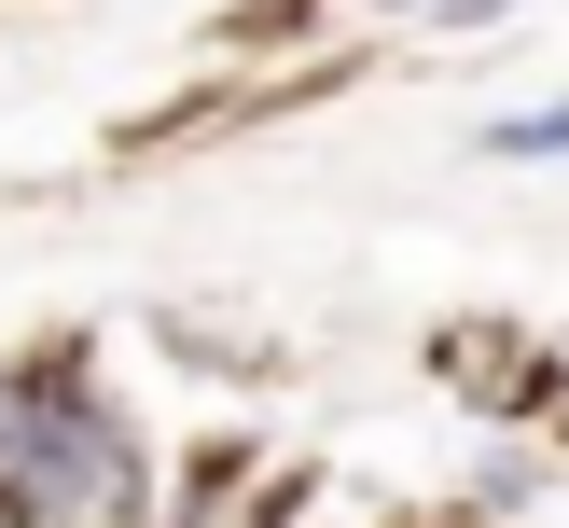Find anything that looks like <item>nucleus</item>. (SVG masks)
<instances>
[{"mask_svg": "<svg viewBox=\"0 0 569 528\" xmlns=\"http://www.w3.org/2000/svg\"><path fill=\"white\" fill-rule=\"evenodd\" d=\"M0 515H28V528H126L139 515V431L83 389V361L0 376Z\"/></svg>", "mask_w": 569, "mask_h": 528, "instance_id": "obj_1", "label": "nucleus"}, {"mask_svg": "<svg viewBox=\"0 0 569 528\" xmlns=\"http://www.w3.org/2000/svg\"><path fill=\"white\" fill-rule=\"evenodd\" d=\"M500 153H569V98L556 111H500Z\"/></svg>", "mask_w": 569, "mask_h": 528, "instance_id": "obj_2", "label": "nucleus"}, {"mask_svg": "<svg viewBox=\"0 0 569 528\" xmlns=\"http://www.w3.org/2000/svg\"><path fill=\"white\" fill-rule=\"evenodd\" d=\"M445 14H515V0H445Z\"/></svg>", "mask_w": 569, "mask_h": 528, "instance_id": "obj_3", "label": "nucleus"}]
</instances>
